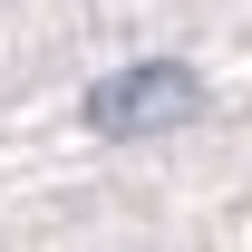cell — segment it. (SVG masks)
I'll use <instances>...</instances> for the list:
<instances>
[{"mask_svg":"<svg viewBox=\"0 0 252 252\" xmlns=\"http://www.w3.org/2000/svg\"><path fill=\"white\" fill-rule=\"evenodd\" d=\"M194 117H204V78L185 59H136V68L88 88V126L97 136H165V126H194Z\"/></svg>","mask_w":252,"mask_h":252,"instance_id":"1","label":"cell"}]
</instances>
